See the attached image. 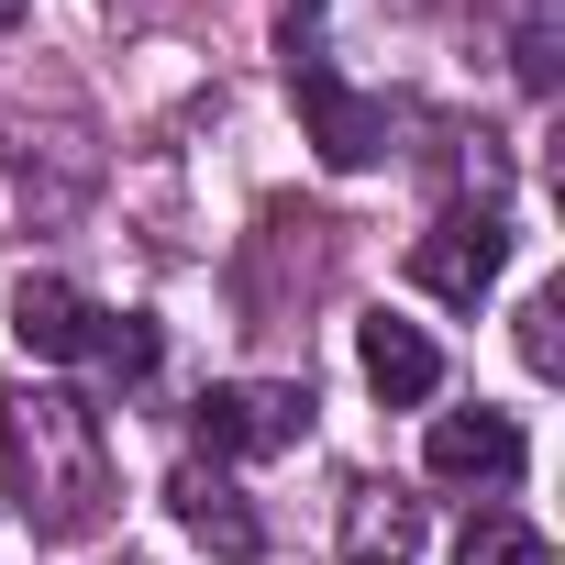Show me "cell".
Masks as SVG:
<instances>
[{
	"instance_id": "8",
	"label": "cell",
	"mask_w": 565,
	"mask_h": 565,
	"mask_svg": "<svg viewBox=\"0 0 565 565\" xmlns=\"http://www.w3.org/2000/svg\"><path fill=\"white\" fill-rule=\"evenodd\" d=\"M12 333H23V355L67 366V355H89V344H100V311L67 289V277H23V289H12Z\"/></svg>"
},
{
	"instance_id": "1",
	"label": "cell",
	"mask_w": 565,
	"mask_h": 565,
	"mask_svg": "<svg viewBox=\"0 0 565 565\" xmlns=\"http://www.w3.org/2000/svg\"><path fill=\"white\" fill-rule=\"evenodd\" d=\"M0 488L34 521V543H78L111 510V455H100V411L67 388H0Z\"/></svg>"
},
{
	"instance_id": "5",
	"label": "cell",
	"mask_w": 565,
	"mask_h": 565,
	"mask_svg": "<svg viewBox=\"0 0 565 565\" xmlns=\"http://www.w3.org/2000/svg\"><path fill=\"white\" fill-rule=\"evenodd\" d=\"M422 466L444 488H499V477H521V422L510 411H444L433 444H422Z\"/></svg>"
},
{
	"instance_id": "12",
	"label": "cell",
	"mask_w": 565,
	"mask_h": 565,
	"mask_svg": "<svg viewBox=\"0 0 565 565\" xmlns=\"http://www.w3.org/2000/svg\"><path fill=\"white\" fill-rule=\"evenodd\" d=\"M89 355H100L111 377H145V366H156V333H145V322H111V311H100V344H89Z\"/></svg>"
},
{
	"instance_id": "9",
	"label": "cell",
	"mask_w": 565,
	"mask_h": 565,
	"mask_svg": "<svg viewBox=\"0 0 565 565\" xmlns=\"http://www.w3.org/2000/svg\"><path fill=\"white\" fill-rule=\"evenodd\" d=\"M455 565H554V543H543L532 521H510V510H477V521L455 532Z\"/></svg>"
},
{
	"instance_id": "11",
	"label": "cell",
	"mask_w": 565,
	"mask_h": 565,
	"mask_svg": "<svg viewBox=\"0 0 565 565\" xmlns=\"http://www.w3.org/2000/svg\"><path fill=\"white\" fill-rule=\"evenodd\" d=\"M554 322H565V300H554V289H532V300H521V355H532V377H554V366H565Z\"/></svg>"
},
{
	"instance_id": "13",
	"label": "cell",
	"mask_w": 565,
	"mask_h": 565,
	"mask_svg": "<svg viewBox=\"0 0 565 565\" xmlns=\"http://www.w3.org/2000/svg\"><path fill=\"white\" fill-rule=\"evenodd\" d=\"M12 23H23V0H0V34H12Z\"/></svg>"
},
{
	"instance_id": "4",
	"label": "cell",
	"mask_w": 565,
	"mask_h": 565,
	"mask_svg": "<svg viewBox=\"0 0 565 565\" xmlns=\"http://www.w3.org/2000/svg\"><path fill=\"white\" fill-rule=\"evenodd\" d=\"M189 433H200L211 455H289V444L311 433V388H289V377H233V388H200Z\"/></svg>"
},
{
	"instance_id": "6",
	"label": "cell",
	"mask_w": 565,
	"mask_h": 565,
	"mask_svg": "<svg viewBox=\"0 0 565 565\" xmlns=\"http://www.w3.org/2000/svg\"><path fill=\"white\" fill-rule=\"evenodd\" d=\"M167 510H178L222 565H255V554H266V521H255V510H244V488H233V477H211V466H178V477H167Z\"/></svg>"
},
{
	"instance_id": "7",
	"label": "cell",
	"mask_w": 565,
	"mask_h": 565,
	"mask_svg": "<svg viewBox=\"0 0 565 565\" xmlns=\"http://www.w3.org/2000/svg\"><path fill=\"white\" fill-rule=\"evenodd\" d=\"M355 366H366V388H377L388 411H422V399L444 388V355H433L411 322H388V311H366V322H355Z\"/></svg>"
},
{
	"instance_id": "3",
	"label": "cell",
	"mask_w": 565,
	"mask_h": 565,
	"mask_svg": "<svg viewBox=\"0 0 565 565\" xmlns=\"http://www.w3.org/2000/svg\"><path fill=\"white\" fill-rule=\"evenodd\" d=\"M499 266H510V222L499 211H444L422 244H411V289L444 300V311H477L499 289Z\"/></svg>"
},
{
	"instance_id": "10",
	"label": "cell",
	"mask_w": 565,
	"mask_h": 565,
	"mask_svg": "<svg viewBox=\"0 0 565 565\" xmlns=\"http://www.w3.org/2000/svg\"><path fill=\"white\" fill-rule=\"evenodd\" d=\"M422 532V510L399 499V488H355V554H377L388 543V565H399V543Z\"/></svg>"
},
{
	"instance_id": "2",
	"label": "cell",
	"mask_w": 565,
	"mask_h": 565,
	"mask_svg": "<svg viewBox=\"0 0 565 565\" xmlns=\"http://www.w3.org/2000/svg\"><path fill=\"white\" fill-rule=\"evenodd\" d=\"M277 56H289V100H300V122H311L322 167H377V156H388V100L344 89V67L322 56V23H311V12H289Z\"/></svg>"
}]
</instances>
